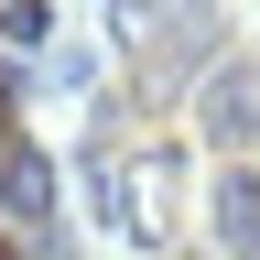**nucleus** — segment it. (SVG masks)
Here are the masks:
<instances>
[{
	"instance_id": "2",
	"label": "nucleus",
	"mask_w": 260,
	"mask_h": 260,
	"mask_svg": "<svg viewBox=\"0 0 260 260\" xmlns=\"http://www.w3.org/2000/svg\"><path fill=\"white\" fill-rule=\"evenodd\" d=\"M228 239H239V249L260 239V184H228Z\"/></svg>"
},
{
	"instance_id": "1",
	"label": "nucleus",
	"mask_w": 260,
	"mask_h": 260,
	"mask_svg": "<svg viewBox=\"0 0 260 260\" xmlns=\"http://www.w3.org/2000/svg\"><path fill=\"white\" fill-rule=\"evenodd\" d=\"M0 206H22V217H54V174L32 152H0Z\"/></svg>"
}]
</instances>
